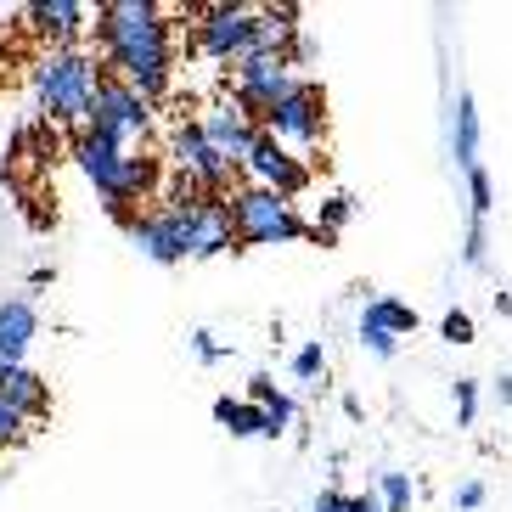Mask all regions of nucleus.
I'll return each instance as SVG.
<instances>
[{"label": "nucleus", "mask_w": 512, "mask_h": 512, "mask_svg": "<svg viewBox=\"0 0 512 512\" xmlns=\"http://www.w3.org/2000/svg\"><path fill=\"white\" fill-rule=\"evenodd\" d=\"M91 34L96 51H102V68L113 79H124L147 102H158L169 91V79H175V17H169V6H158V0H102Z\"/></svg>", "instance_id": "obj_1"}, {"label": "nucleus", "mask_w": 512, "mask_h": 512, "mask_svg": "<svg viewBox=\"0 0 512 512\" xmlns=\"http://www.w3.org/2000/svg\"><path fill=\"white\" fill-rule=\"evenodd\" d=\"M130 242L152 265H181V259H214V254H231L242 248L237 226H231V197H214V192H197L175 175V192L158 197L152 209H141L130 220Z\"/></svg>", "instance_id": "obj_2"}, {"label": "nucleus", "mask_w": 512, "mask_h": 512, "mask_svg": "<svg viewBox=\"0 0 512 512\" xmlns=\"http://www.w3.org/2000/svg\"><path fill=\"white\" fill-rule=\"evenodd\" d=\"M74 164L79 175L96 186V197L107 203V214L119 220V226H130L141 209H152L158 203V164H152L147 152H124L113 147V141L91 136V130H79L74 136Z\"/></svg>", "instance_id": "obj_3"}, {"label": "nucleus", "mask_w": 512, "mask_h": 512, "mask_svg": "<svg viewBox=\"0 0 512 512\" xmlns=\"http://www.w3.org/2000/svg\"><path fill=\"white\" fill-rule=\"evenodd\" d=\"M107 79L102 57H91L85 46H51L46 57L34 62V102L46 124H79L91 119L96 85Z\"/></svg>", "instance_id": "obj_4"}, {"label": "nucleus", "mask_w": 512, "mask_h": 512, "mask_svg": "<svg viewBox=\"0 0 512 512\" xmlns=\"http://www.w3.org/2000/svg\"><path fill=\"white\" fill-rule=\"evenodd\" d=\"M192 46L209 62H231L237 68V62L259 57V51H276V40H271L265 6H231V0H220V6H197Z\"/></svg>", "instance_id": "obj_5"}, {"label": "nucleus", "mask_w": 512, "mask_h": 512, "mask_svg": "<svg viewBox=\"0 0 512 512\" xmlns=\"http://www.w3.org/2000/svg\"><path fill=\"white\" fill-rule=\"evenodd\" d=\"M231 226H237L242 248H271V242H304V237L321 242V231L299 214V203L271 192V186H237L231 192Z\"/></svg>", "instance_id": "obj_6"}, {"label": "nucleus", "mask_w": 512, "mask_h": 512, "mask_svg": "<svg viewBox=\"0 0 512 512\" xmlns=\"http://www.w3.org/2000/svg\"><path fill=\"white\" fill-rule=\"evenodd\" d=\"M85 130L102 136V141H113V147H124V152H141L147 136H152V102L141 91H130L124 79L107 74L102 85H96V102H91Z\"/></svg>", "instance_id": "obj_7"}, {"label": "nucleus", "mask_w": 512, "mask_h": 512, "mask_svg": "<svg viewBox=\"0 0 512 512\" xmlns=\"http://www.w3.org/2000/svg\"><path fill=\"white\" fill-rule=\"evenodd\" d=\"M299 79L304 74L287 62V51H259V57H248V62H237V68H231V102L265 124L276 107L287 102V96L299 91Z\"/></svg>", "instance_id": "obj_8"}, {"label": "nucleus", "mask_w": 512, "mask_h": 512, "mask_svg": "<svg viewBox=\"0 0 512 512\" xmlns=\"http://www.w3.org/2000/svg\"><path fill=\"white\" fill-rule=\"evenodd\" d=\"M169 158H175V175H181L186 186H197V192H214V197L237 192V186H231L237 169L214 152V141L203 136V124L197 119H181L175 130H169Z\"/></svg>", "instance_id": "obj_9"}, {"label": "nucleus", "mask_w": 512, "mask_h": 512, "mask_svg": "<svg viewBox=\"0 0 512 512\" xmlns=\"http://www.w3.org/2000/svg\"><path fill=\"white\" fill-rule=\"evenodd\" d=\"M265 136H276L293 152H316L327 141V96H321L316 79H299V91L265 119Z\"/></svg>", "instance_id": "obj_10"}, {"label": "nucleus", "mask_w": 512, "mask_h": 512, "mask_svg": "<svg viewBox=\"0 0 512 512\" xmlns=\"http://www.w3.org/2000/svg\"><path fill=\"white\" fill-rule=\"evenodd\" d=\"M242 175H248V186H271V192H282V197H299L304 186H310V164H304L293 147H282L276 136H259L254 141Z\"/></svg>", "instance_id": "obj_11"}, {"label": "nucleus", "mask_w": 512, "mask_h": 512, "mask_svg": "<svg viewBox=\"0 0 512 512\" xmlns=\"http://www.w3.org/2000/svg\"><path fill=\"white\" fill-rule=\"evenodd\" d=\"M197 124H203V136L214 141V152H220V158H226L231 169L248 164L254 141L265 136V124H259L254 113H242L237 102H220V107H209V113H197Z\"/></svg>", "instance_id": "obj_12"}, {"label": "nucleus", "mask_w": 512, "mask_h": 512, "mask_svg": "<svg viewBox=\"0 0 512 512\" xmlns=\"http://www.w3.org/2000/svg\"><path fill=\"white\" fill-rule=\"evenodd\" d=\"M34 338H40V304L23 299V293H17V299H0V361L23 366Z\"/></svg>", "instance_id": "obj_13"}, {"label": "nucleus", "mask_w": 512, "mask_h": 512, "mask_svg": "<svg viewBox=\"0 0 512 512\" xmlns=\"http://www.w3.org/2000/svg\"><path fill=\"white\" fill-rule=\"evenodd\" d=\"M0 406H12L23 422L46 417L51 411V383L40 372H29V366H6L0 361Z\"/></svg>", "instance_id": "obj_14"}, {"label": "nucleus", "mask_w": 512, "mask_h": 512, "mask_svg": "<svg viewBox=\"0 0 512 512\" xmlns=\"http://www.w3.org/2000/svg\"><path fill=\"white\" fill-rule=\"evenodd\" d=\"M29 23L46 34L51 46H79V40H85V29H91V12H85L79 0H34Z\"/></svg>", "instance_id": "obj_15"}, {"label": "nucleus", "mask_w": 512, "mask_h": 512, "mask_svg": "<svg viewBox=\"0 0 512 512\" xmlns=\"http://www.w3.org/2000/svg\"><path fill=\"white\" fill-rule=\"evenodd\" d=\"M214 422H220L231 439H276V422L265 417L254 400H231V394H220V400H214Z\"/></svg>", "instance_id": "obj_16"}, {"label": "nucleus", "mask_w": 512, "mask_h": 512, "mask_svg": "<svg viewBox=\"0 0 512 512\" xmlns=\"http://www.w3.org/2000/svg\"><path fill=\"white\" fill-rule=\"evenodd\" d=\"M451 158L456 169H479V107L467 91H456L451 102Z\"/></svg>", "instance_id": "obj_17"}, {"label": "nucleus", "mask_w": 512, "mask_h": 512, "mask_svg": "<svg viewBox=\"0 0 512 512\" xmlns=\"http://www.w3.org/2000/svg\"><path fill=\"white\" fill-rule=\"evenodd\" d=\"M242 400H254V406L276 422V439H282L287 428H293V400H287V394L276 389V377H271V372H254V377H248V394H242Z\"/></svg>", "instance_id": "obj_18"}, {"label": "nucleus", "mask_w": 512, "mask_h": 512, "mask_svg": "<svg viewBox=\"0 0 512 512\" xmlns=\"http://www.w3.org/2000/svg\"><path fill=\"white\" fill-rule=\"evenodd\" d=\"M361 316H366V321H377V327H389L394 338H411V332L422 327V316L411 310V304H400L394 293H377V299H366Z\"/></svg>", "instance_id": "obj_19"}, {"label": "nucleus", "mask_w": 512, "mask_h": 512, "mask_svg": "<svg viewBox=\"0 0 512 512\" xmlns=\"http://www.w3.org/2000/svg\"><path fill=\"white\" fill-rule=\"evenodd\" d=\"M349 220H355V197H349V192H327V197H321V214H316L321 242H327V237H338V231H344Z\"/></svg>", "instance_id": "obj_20"}, {"label": "nucleus", "mask_w": 512, "mask_h": 512, "mask_svg": "<svg viewBox=\"0 0 512 512\" xmlns=\"http://www.w3.org/2000/svg\"><path fill=\"white\" fill-rule=\"evenodd\" d=\"M467 209H473V220H490V209H496V181H490V169H467Z\"/></svg>", "instance_id": "obj_21"}, {"label": "nucleus", "mask_w": 512, "mask_h": 512, "mask_svg": "<svg viewBox=\"0 0 512 512\" xmlns=\"http://www.w3.org/2000/svg\"><path fill=\"white\" fill-rule=\"evenodd\" d=\"M411 473H377V501H383V512H411Z\"/></svg>", "instance_id": "obj_22"}, {"label": "nucleus", "mask_w": 512, "mask_h": 512, "mask_svg": "<svg viewBox=\"0 0 512 512\" xmlns=\"http://www.w3.org/2000/svg\"><path fill=\"white\" fill-rule=\"evenodd\" d=\"M316 512H383V501L366 490V496H349V490H321Z\"/></svg>", "instance_id": "obj_23"}, {"label": "nucleus", "mask_w": 512, "mask_h": 512, "mask_svg": "<svg viewBox=\"0 0 512 512\" xmlns=\"http://www.w3.org/2000/svg\"><path fill=\"white\" fill-rule=\"evenodd\" d=\"M321 372H327V349H321V338H310V344L293 349V377H299V383H316Z\"/></svg>", "instance_id": "obj_24"}, {"label": "nucleus", "mask_w": 512, "mask_h": 512, "mask_svg": "<svg viewBox=\"0 0 512 512\" xmlns=\"http://www.w3.org/2000/svg\"><path fill=\"white\" fill-rule=\"evenodd\" d=\"M361 349H372L377 361H394V355H400V338H394L389 327H377V321L361 316Z\"/></svg>", "instance_id": "obj_25"}, {"label": "nucleus", "mask_w": 512, "mask_h": 512, "mask_svg": "<svg viewBox=\"0 0 512 512\" xmlns=\"http://www.w3.org/2000/svg\"><path fill=\"white\" fill-rule=\"evenodd\" d=\"M473 417H479V383L456 377V428H473Z\"/></svg>", "instance_id": "obj_26"}, {"label": "nucleus", "mask_w": 512, "mask_h": 512, "mask_svg": "<svg viewBox=\"0 0 512 512\" xmlns=\"http://www.w3.org/2000/svg\"><path fill=\"white\" fill-rule=\"evenodd\" d=\"M484 254H490V231L479 226V220H467V237H462V265H473L479 271Z\"/></svg>", "instance_id": "obj_27"}, {"label": "nucleus", "mask_w": 512, "mask_h": 512, "mask_svg": "<svg viewBox=\"0 0 512 512\" xmlns=\"http://www.w3.org/2000/svg\"><path fill=\"white\" fill-rule=\"evenodd\" d=\"M439 338H445V344H473V316H467V310H445Z\"/></svg>", "instance_id": "obj_28"}, {"label": "nucleus", "mask_w": 512, "mask_h": 512, "mask_svg": "<svg viewBox=\"0 0 512 512\" xmlns=\"http://www.w3.org/2000/svg\"><path fill=\"white\" fill-rule=\"evenodd\" d=\"M192 355H197L203 366H214V361H226L231 349H226V344H214V332H203V327H197V332H192Z\"/></svg>", "instance_id": "obj_29"}, {"label": "nucleus", "mask_w": 512, "mask_h": 512, "mask_svg": "<svg viewBox=\"0 0 512 512\" xmlns=\"http://www.w3.org/2000/svg\"><path fill=\"white\" fill-rule=\"evenodd\" d=\"M23 434H29V422L17 417L12 406H0V451H12V445H17Z\"/></svg>", "instance_id": "obj_30"}, {"label": "nucleus", "mask_w": 512, "mask_h": 512, "mask_svg": "<svg viewBox=\"0 0 512 512\" xmlns=\"http://www.w3.org/2000/svg\"><path fill=\"white\" fill-rule=\"evenodd\" d=\"M456 507H462V512H473V507H484V484H479V479H467V484H462V490H456Z\"/></svg>", "instance_id": "obj_31"}, {"label": "nucleus", "mask_w": 512, "mask_h": 512, "mask_svg": "<svg viewBox=\"0 0 512 512\" xmlns=\"http://www.w3.org/2000/svg\"><path fill=\"white\" fill-rule=\"evenodd\" d=\"M496 406H512V372L496 377Z\"/></svg>", "instance_id": "obj_32"}, {"label": "nucleus", "mask_w": 512, "mask_h": 512, "mask_svg": "<svg viewBox=\"0 0 512 512\" xmlns=\"http://www.w3.org/2000/svg\"><path fill=\"white\" fill-rule=\"evenodd\" d=\"M496 316H507V321H512V293H496Z\"/></svg>", "instance_id": "obj_33"}]
</instances>
